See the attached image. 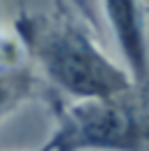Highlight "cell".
I'll list each match as a JSON object with an SVG mask.
<instances>
[{"label": "cell", "mask_w": 149, "mask_h": 151, "mask_svg": "<svg viewBox=\"0 0 149 151\" xmlns=\"http://www.w3.org/2000/svg\"><path fill=\"white\" fill-rule=\"evenodd\" d=\"M89 23H105L116 42L133 84L149 88V44L142 0H74Z\"/></svg>", "instance_id": "3957f363"}, {"label": "cell", "mask_w": 149, "mask_h": 151, "mask_svg": "<svg viewBox=\"0 0 149 151\" xmlns=\"http://www.w3.org/2000/svg\"><path fill=\"white\" fill-rule=\"evenodd\" d=\"M40 93L37 77L28 68H0V121L17 109L21 102Z\"/></svg>", "instance_id": "277c9868"}, {"label": "cell", "mask_w": 149, "mask_h": 151, "mask_svg": "<svg viewBox=\"0 0 149 151\" xmlns=\"http://www.w3.org/2000/svg\"><path fill=\"white\" fill-rule=\"evenodd\" d=\"M37 151H54V144H51V139H47V142H44V144H42V147H40Z\"/></svg>", "instance_id": "5b68a950"}, {"label": "cell", "mask_w": 149, "mask_h": 151, "mask_svg": "<svg viewBox=\"0 0 149 151\" xmlns=\"http://www.w3.org/2000/svg\"><path fill=\"white\" fill-rule=\"evenodd\" d=\"M56 5H58V9H63V0H56Z\"/></svg>", "instance_id": "8992f818"}, {"label": "cell", "mask_w": 149, "mask_h": 151, "mask_svg": "<svg viewBox=\"0 0 149 151\" xmlns=\"http://www.w3.org/2000/svg\"><path fill=\"white\" fill-rule=\"evenodd\" d=\"M14 30L40 75L58 91L54 95L63 100L114 98L137 88L128 70L110 60L89 28L65 9L56 14L21 12Z\"/></svg>", "instance_id": "6da1fadb"}, {"label": "cell", "mask_w": 149, "mask_h": 151, "mask_svg": "<svg viewBox=\"0 0 149 151\" xmlns=\"http://www.w3.org/2000/svg\"><path fill=\"white\" fill-rule=\"evenodd\" d=\"M49 105L54 151H149V98L140 88L74 102L49 93Z\"/></svg>", "instance_id": "7a4b0ae2"}]
</instances>
